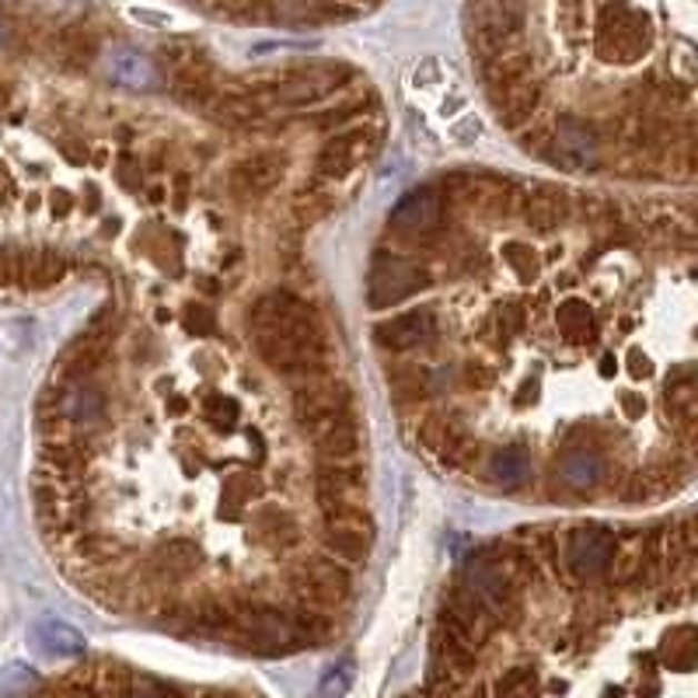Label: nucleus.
<instances>
[{
  "label": "nucleus",
  "instance_id": "2f4dec72",
  "mask_svg": "<svg viewBox=\"0 0 698 698\" xmlns=\"http://www.w3.org/2000/svg\"><path fill=\"white\" fill-rule=\"evenodd\" d=\"M259 496H262V482L256 476H231L228 482H223V510L235 517L252 500H259Z\"/></svg>",
  "mask_w": 698,
  "mask_h": 698
},
{
  "label": "nucleus",
  "instance_id": "2eb2a0df",
  "mask_svg": "<svg viewBox=\"0 0 698 698\" xmlns=\"http://www.w3.org/2000/svg\"><path fill=\"white\" fill-rule=\"evenodd\" d=\"M346 78H349V70L321 67V70L293 73V78L280 81L272 91H277V98L283 106H315V102H321V98H329L332 91H339Z\"/></svg>",
  "mask_w": 698,
  "mask_h": 698
},
{
  "label": "nucleus",
  "instance_id": "f3484780",
  "mask_svg": "<svg viewBox=\"0 0 698 698\" xmlns=\"http://www.w3.org/2000/svg\"><path fill=\"white\" fill-rule=\"evenodd\" d=\"M360 447H363V433H360V422L353 416H342V419L329 422L326 430L315 433V451L326 465H353Z\"/></svg>",
  "mask_w": 698,
  "mask_h": 698
},
{
  "label": "nucleus",
  "instance_id": "e433bc0d",
  "mask_svg": "<svg viewBox=\"0 0 698 698\" xmlns=\"http://www.w3.org/2000/svg\"><path fill=\"white\" fill-rule=\"evenodd\" d=\"M186 329L192 336H217V315L203 305H189L186 308Z\"/></svg>",
  "mask_w": 698,
  "mask_h": 698
},
{
  "label": "nucleus",
  "instance_id": "393cba45",
  "mask_svg": "<svg viewBox=\"0 0 698 698\" xmlns=\"http://www.w3.org/2000/svg\"><path fill=\"white\" fill-rule=\"evenodd\" d=\"M67 259L60 252H49V248H42V252H21V283L24 287H53L67 277Z\"/></svg>",
  "mask_w": 698,
  "mask_h": 698
},
{
  "label": "nucleus",
  "instance_id": "de8ad7c7",
  "mask_svg": "<svg viewBox=\"0 0 698 698\" xmlns=\"http://www.w3.org/2000/svg\"><path fill=\"white\" fill-rule=\"evenodd\" d=\"M4 42H8V24L0 21V46H4Z\"/></svg>",
  "mask_w": 698,
  "mask_h": 698
},
{
  "label": "nucleus",
  "instance_id": "72a5a7b5",
  "mask_svg": "<svg viewBox=\"0 0 698 698\" xmlns=\"http://www.w3.org/2000/svg\"><path fill=\"white\" fill-rule=\"evenodd\" d=\"M203 416L213 422V427L228 430V427H235V422L241 419V406L235 402V398H228V395H207Z\"/></svg>",
  "mask_w": 698,
  "mask_h": 698
},
{
  "label": "nucleus",
  "instance_id": "a211bd4d",
  "mask_svg": "<svg viewBox=\"0 0 698 698\" xmlns=\"http://www.w3.org/2000/svg\"><path fill=\"white\" fill-rule=\"evenodd\" d=\"M106 416V395L91 385H67L53 402V419L46 422H73V427H91Z\"/></svg>",
  "mask_w": 698,
  "mask_h": 698
},
{
  "label": "nucleus",
  "instance_id": "9d476101",
  "mask_svg": "<svg viewBox=\"0 0 698 698\" xmlns=\"http://www.w3.org/2000/svg\"><path fill=\"white\" fill-rule=\"evenodd\" d=\"M443 210H447V199L440 196V189L422 186V189L409 192L402 203L391 210L388 231L395 238H406V241H422V238H430V235L440 231Z\"/></svg>",
  "mask_w": 698,
  "mask_h": 698
},
{
  "label": "nucleus",
  "instance_id": "4c0bfd02",
  "mask_svg": "<svg viewBox=\"0 0 698 698\" xmlns=\"http://www.w3.org/2000/svg\"><path fill=\"white\" fill-rule=\"evenodd\" d=\"M318 4H321V0H277V11H280L283 18H290V21H301V18H308Z\"/></svg>",
  "mask_w": 698,
  "mask_h": 698
},
{
  "label": "nucleus",
  "instance_id": "b1692460",
  "mask_svg": "<svg viewBox=\"0 0 698 698\" xmlns=\"http://www.w3.org/2000/svg\"><path fill=\"white\" fill-rule=\"evenodd\" d=\"M252 535L269 548H293L297 541H301V528H297V520L287 510H277V507L256 510Z\"/></svg>",
  "mask_w": 698,
  "mask_h": 698
},
{
  "label": "nucleus",
  "instance_id": "79ce46f5",
  "mask_svg": "<svg viewBox=\"0 0 698 698\" xmlns=\"http://www.w3.org/2000/svg\"><path fill=\"white\" fill-rule=\"evenodd\" d=\"M468 385H471V388H489V385H492V373H489L482 363H471V367H468Z\"/></svg>",
  "mask_w": 698,
  "mask_h": 698
},
{
  "label": "nucleus",
  "instance_id": "a18cd8bd",
  "mask_svg": "<svg viewBox=\"0 0 698 698\" xmlns=\"http://www.w3.org/2000/svg\"><path fill=\"white\" fill-rule=\"evenodd\" d=\"M615 370H618V360H615V353H605V357H601V373H605V378H611Z\"/></svg>",
  "mask_w": 698,
  "mask_h": 698
},
{
  "label": "nucleus",
  "instance_id": "c9c22d12",
  "mask_svg": "<svg viewBox=\"0 0 698 698\" xmlns=\"http://www.w3.org/2000/svg\"><path fill=\"white\" fill-rule=\"evenodd\" d=\"M78 552H81V559H88V562H94V566H106L116 552H119V545L116 541H109V538H84L81 545H78Z\"/></svg>",
  "mask_w": 698,
  "mask_h": 698
},
{
  "label": "nucleus",
  "instance_id": "37998d69",
  "mask_svg": "<svg viewBox=\"0 0 698 698\" xmlns=\"http://www.w3.org/2000/svg\"><path fill=\"white\" fill-rule=\"evenodd\" d=\"M186 203H189V179L179 174V179H174V210H186Z\"/></svg>",
  "mask_w": 698,
  "mask_h": 698
},
{
  "label": "nucleus",
  "instance_id": "6ab92c4d",
  "mask_svg": "<svg viewBox=\"0 0 698 698\" xmlns=\"http://www.w3.org/2000/svg\"><path fill=\"white\" fill-rule=\"evenodd\" d=\"M287 161L280 154H252L235 164L231 171V189L238 196H266L272 186L283 179Z\"/></svg>",
  "mask_w": 698,
  "mask_h": 698
},
{
  "label": "nucleus",
  "instance_id": "c85d7f7f",
  "mask_svg": "<svg viewBox=\"0 0 698 698\" xmlns=\"http://www.w3.org/2000/svg\"><path fill=\"white\" fill-rule=\"evenodd\" d=\"M556 326L569 342H584L587 336H594V311L580 297H569L556 311Z\"/></svg>",
  "mask_w": 698,
  "mask_h": 698
},
{
  "label": "nucleus",
  "instance_id": "f704fd0d",
  "mask_svg": "<svg viewBox=\"0 0 698 698\" xmlns=\"http://www.w3.org/2000/svg\"><path fill=\"white\" fill-rule=\"evenodd\" d=\"M336 210V199L326 196V192H308L297 199V217H301L305 223H318V220H326L329 213Z\"/></svg>",
  "mask_w": 698,
  "mask_h": 698
},
{
  "label": "nucleus",
  "instance_id": "cd10ccee",
  "mask_svg": "<svg viewBox=\"0 0 698 698\" xmlns=\"http://www.w3.org/2000/svg\"><path fill=\"white\" fill-rule=\"evenodd\" d=\"M489 476L496 486L503 489H517L528 482L531 476V458L520 451V447H507V451H496L492 461H489Z\"/></svg>",
  "mask_w": 698,
  "mask_h": 698
},
{
  "label": "nucleus",
  "instance_id": "dca6fc26",
  "mask_svg": "<svg viewBox=\"0 0 698 698\" xmlns=\"http://www.w3.org/2000/svg\"><path fill=\"white\" fill-rule=\"evenodd\" d=\"M109 346H112V329L106 326L102 318H94V326L63 353V360H60L63 378L73 381V378H84V373L98 370L106 363V357H109Z\"/></svg>",
  "mask_w": 698,
  "mask_h": 698
},
{
  "label": "nucleus",
  "instance_id": "ea45409f",
  "mask_svg": "<svg viewBox=\"0 0 698 698\" xmlns=\"http://www.w3.org/2000/svg\"><path fill=\"white\" fill-rule=\"evenodd\" d=\"M346 688H349V667L342 664V667L329 670V678H326V685H321V691H326V695H339Z\"/></svg>",
  "mask_w": 698,
  "mask_h": 698
},
{
  "label": "nucleus",
  "instance_id": "c03bdc74",
  "mask_svg": "<svg viewBox=\"0 0 698 698\" xmlns=\"http://www.w3.org/2000/svg\"><path fill=\"white\" fill-rule=\"evenodd\" d=\"M53 213L57 217H67L70 213V196L67 192H53Z\"/></svg>",
  "mask_w": 698,
  "mask_h": 698
},
{
  "label": "nucleus",
  "instance_id": "f257e3e1",
  "mask_svg": "<svg viewBox=\"0 0 698 698\" xmlns=\"http://www.w3.org/2000/svg\"><path fill=\"white\" fill-rule=\"evenodd\" d=\"M39 698H245L235 691H179L161 681L140 678L130 667L94 664L88 670L70 675L63 685L39 691Z\"/></svg>",
  "mask_w": 698,
  "mask_h": 698
},
{
  "label": "nucleus",
  "instance_id": "39448f33",
  "mask_svg": "<svg viewBox=\"0 0 698 698\" xmlns=\"http://www.w3.org/2000/svg\"><path fill=\"white\" fill-rule=\"evenodd\" d=\"M650 46V18L636 8L611 4L597 18V53L605 60L629 63L646 53Z\"/></svg>",
  "mask_w": 698,
  "mask_h": 698
},
{
  "label": "nucleus",
  "instance_id": "7ed1b4c3",
  "mask_svg": "<svg viewBox=\"0 0 698 698\" xmlns=\"http://www.w3.org/2000/svg\"><path fill=\"white\" fill-rule=\"evenodd\" d=\"M430 283H433V277L427 266H419L406 256L378 252L370 262V277H367V301H370V308H391V305H402L406 297L427 290Z\"/></svg>",
  "mask_w": 698,
  "mask_h": 698
},
{
  "label": "nucleus",
  "instance_id": "4468645a",
  "mask_svg": "<svg viewBox=\"0 0 698 698\" xmlns=\"http://www.w3.org/2000/svg\"><path fill=\"white\" fill-rule=\"evenodd\" d=\"M437 339V315L433 311H406L385 318L373 326V342L385 349H416Z\"/></svg>",
  "mask_w": 698,
  "mask_h": 698
},
{
  "label": "nucleus",
  "instance_id": "aec40b11",
  "mask_svg": "<svg viewBox=\"0 0 698 698\" xmlns=\"http://www.w3.org/2000/svg\"><path fill=\"white\" fill-rule=\"evenodd\" d=\"M199 566V548L186 538H174V541H164L154 548V556H151V572L161 580V584H182L189 580L192 572Z\"/></svg>",
  "mask_w": 698,
  "mask_h": 698
},
{
  "label": "nucleus",
  "instance_id": "5701e85b",
  "mask_svg": "<svg viewBox=\"0 0 698 698\" xmlns=\"http://www.w3.org/2000/svg\"><path fill=\"white\" fill-rule=\"evenodd\" d=\"M566 220H569L566 192H556V189H538V192L528 199V207H524V223H528V228L538 231V235H552V231H559Z\"/></svg>",
  "mask_w": 698,
  "mask_h": 698
},
{
  "label": "nucleus",
  "instance_id": "a19ab883",
  "mask_svg": "<svg viewBox=\"0 0 698 698\" xmlns=\"http://www.w3.org/2000/svg\"><path fill=\"white\" fill-rule=\"evenodd\" d=\"M621 412H626V419H642V412H646V402L639 395H621Z\"/></svg>",
  "mask_w": 698,
  "mask_h": 698
},
{
  "label": "nucleus",
  "instance_id": "a878e982",
  "mask_svg": "<svg viewBox=\"0 0 698 698\" xmlns=\"http://www.w3.org/2000/svg\"><path fill=\"white\" fill-rule=\"evenodd\" d=\"M559 471H562V482L569 489H580L584 492V489H594L597 482L605 479V461H601V455L587 451V447H577V451H569L562 458Z\"/></svg>",
  "mask_w": 698,
  "mask_h": 698
},
{
  "label": "nucleus",
  "instance_id": "ddd939ff",
  "mask_svg": "<svg viewBox=\"0 0 698 698\" xmlns=\"http://www.w3.org/2000/svg\"><path fill=\"white\" fill-rule=\"evenodd\" d=\"M370 151H373V140L367 130H346L321 147V154L315 161V174L318 179H346L349 171L370 158Z\"/></svg>",
  "mask_w": 698,
  "mask_h": 698
},
{
  "label": "nucleus",
  "instance_id": "bb28decb",
  "mask_svg": "<svg viewBox=\"0 0 698 698\" xmlns=\"http://www.w3.org/2000/svg\"><path fill=\"white\" fill-rule=\"evenodd\" d=\"M266 112L262 98L252 94H220L210 102V116L217 122H231V127H245V122H256Z\"/></svg>",
  "mask_w": 698,
  "mask_h": 698
},
{
  "label": "nucleus",
  "instance_id": "9b49d317",
  "mask_svg": "<svg viewBox=\"0 0 698 698\" xmlns=\"http://www.w3.org/2000/svg\"><path fill=\"white\" fill-rule=\"evenodd\" d=\"M321 545L336 562H367L373 548V524L367 510H349V513H329L326 531H321Z\"/></svg>",
  "mask_w": 698,
  "mask_h": 698
},
{
  "label": "nucleus",
  "instance_id": "20e7f679",
  "mask_svg": "<svg viewBox=\"0 0 698 698\" xmlns=\"http://www.w3.org/2000/svg\"><path fill=\"white\" fill-rule=\"evenodd\" d=\"M293 594L301 597L305 608L315 611H336L349 601L353 594V580H349L346 566H339L332 556H311L293 569Z\"/></svg>",
  "mask_w": 698,
  "mask_h": 698
},
{
  "label": "nucleus",
  "instance_id": "473e14b6",
  "mask_svg": "<svg viewBox=\"0 0 698 698\" xmlns=\"http://www.w3.org/2000/svg\"><path fill=\"white\" fill-rule=\"evenodd\" d=\"M503 259L507 266L517 272V280H535L538 277V256H535V248L531 245H524V241H507L503 245Z\"/></svg>",
  "mask_w": 698,
  "mask_h": 698
},
{
  "label": "nucleus",
  "instance_id": "0eeeda50",
  "mask_svg": "<svg viewBox=\"0 0 698 698\" xmlns=\"http://www.w3.org/2000/svg\"><path fill=\"white\" fill-rule=\"evenodd\" d=\"M545 147H548L545 158L552 161L559 171L580 174V171H594L597 164H601V140H597L590 122H584L577 116L559 119Z\"/></svg>",
  "mask_w": 698,
  "mask_h": 698
},
{
  "label": "nucleus",
  "instance_id": "09e8293b",
  "mask_svg": "<svg viewBox=\"0 0 698 698\" xmlns=\"http://www.w3.org/2000/svg\"><path fill=\"white\" fill-rule=\"evenodd\" d=\"M412 698H430V695H427V691H422V695H412Z\"/></svg>",
  "mask_w": 698,
  "mask_h": 698
},
{
  "label": "nucleus",
  "instance_id": "f03ea898",
  "mask_svg": "<svg viewBox=\"0 0 698 698\" xmlns=\"http://www.w3.org/2000/svg\"><path fill=\"white\" fill-rule=\"evenodd\" d=\"M248 326H252V332L287 336L301 342H326V329H321L315 308L287 290L262 293L252 305V311H248Z\"/></svg>",
  "mask_w": 698,
  "mask_h": 698
},
{
  "label": "nucleus",
  "instance_id": "7c9ffc66",
  "mask_svg": "<svg viewBox=\"0 0 698 698\" xmlns=\"http://www.w3.org/2000/svg\"><path fill=\"white\" fill-rule=\"evenodd\" d=\"M430 370L422 367H402L391 373V395L398 398V402H416V398L430 395Z\"/></svg>",
  "mask_w": 698,
  "mask_h": 698
},
{
  "label": "nucleus",
  "instance_id": "49530a36",
  "mask_svg": "<svg viewBox=\"0 0 698 698\" xmlns=\"http://www.w3.org/2000/svg\"><path fill=\"white\" fill-rule=\"evenodd\" d=\"M186 409H189V402H182V398H174V402L168 406V412H171V416H182Z\"/></svg>",
  "mask_w": 698,
  "mask_h": 698
},
{
  "label": "nucleus",
  "instance_id": "c756f323",
  "mask_svg": "<svg viewBox=\"0 0 698 698\" xmlns=\"http://www.w3.org/2000/svg\"><path fill=\"white\" fill-rule=\"evenodd\" d=\"M36 642L42 646L46 654H57V657H73V654H84V639L73 632L63 621H39L36 626Z\"/></svg>",
  "mask_w": 698,
  "mask_h": 698
},
{
  "label": "nucleus",
  "instance_id": "412c9836",
  "mask_svg": "<svg viewBox=\"0 0 698 698\" xmlns=\"http://www.w3.org/2000/svg\"><path fill=\"white\" fill-rule=\"evenodd\" d=\"M489 94H492L496 116H500V122H503V127H510V130H517L520 122H528L535 116L538 102H541V91H538V84L531 78H524L517 84H507L500 91H489Z\"/></svg>",
  "mask_w": 698,
  "mask_h": 698
},
{
  "label": "nucleus",
  "instance_id": "f8f14e48",
  "mask_svg": "<svg viewBox=\"0 0 698 698\" xmlns=\"http://www.w3.org/2000/svg\"><path fill=\"white\" fill-rule=\"evenodd\" d=\"M615 562V535L605 528H580L569 538V569L577 580H601Z\"/></svg>",
  "mask_w": 698,
  "mask_h": 698
},
{
  "label": "nucleus",
  "instance_id": "423d86ee",
  "mask_svg": "<svg viewBox=\"0 0 698 698\" xmlns=\"http://www.w3.org/2000/svg\"><path fill=\"white\" fill-rule=\"evenodd\" d=\"M524 29L520 0H471V46L486 60L507 53V46Z\"/></svg>",
  "mask_w": 698,
  "mask_h": 698
},
{
  "label": "nucleus",
  "instance_id": "1a4fd4ad",
  "mask_svg": "<svg viewBox=\"0 0 698 698\" xmlns=\"http://www.w3.org/2000/svg\"><path fill=\"white\" fill-rule=\"evenodd\" d=\"M315 496L318 507L329 513H349L367 507V476L360 461L353 465H326L321 461L315 471Z\"/></svg>",
  "mask_w": 698,
  "mask_h": 698
},
{
  "label": "nucleus",
  "instance_id": "58836bf2",
  "mask_svg": "<svg viewBox=\"0 0 698 698\" xmlns=\"http://www.w3.org/2000/svg\"><path fill=\"white\" fill-rule=\"evenodd\" d=\"M629 373H632V378H650V373H654V360L646 357L639 346L629 349Z\"/></svg>",
  "mask_w": 698,
  "mask_h": 698
},
{
  "label": "nucleus",
  "instance_id": "4be33fe9",
  "mask_svg": "<svg viewBox=\"0 0 698 698\" xmlns=\"http://www.w3.org/2000/svg\"><path fill=\"white\" fill-rule=\"evenodd\" d=\"M109 78L122 88L151 91L158 84V67L151 63V57H143L140 49L119 46L109 53Z\"/></svg>",
  "mask_w": 698,
  "mask_h": 698
},
{
  "label": "nucleus",
  "instance_id": "6e6552de",
  "mask_svg": "<svg viewBox=\"0 0 698 698\" xmlns=\"http://www.w3.org/2000/svg\"><path fill=\"white\" fill-rule=\"evenodd\" d=\"M349 406H353V395H349L342 381L311 378L308 385L293 391V419L297 427H305L308 433L326 430L329 422L349 416Z\"/></svg>",
  "mask_w": 698,
  "mask_h": 698
}]
</instances>
